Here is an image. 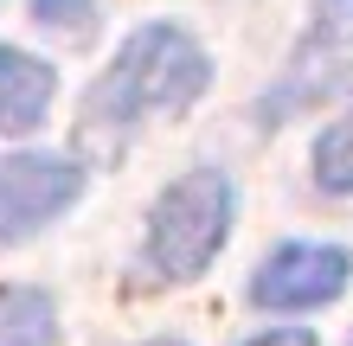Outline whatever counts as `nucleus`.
I'll return each instance as SVG.
<instances>
[{
	"mask_svg": "<svg viewBox=\"0 0 353 346\" xmlns=\"http://www.w3.org/2000/svg\"><path fill=\"white\" fill-rule=\"evenodd\" d=\"M84 193V173L58 154H19L7 180H0V244L32 237L46 218H58L71 199Z\"/></svg>",
	"mask_w": 353,
	"mask_h": 346,
	"instance_id": "obj_4",
	"label": "nucleus"
},
{
	"mask_svg": "<svg viewBox=\"0 0 353 346\" xmlns=\"http://www.w3.org/2000/svg\"><path fill=\"white\" fill-rule=\"evenodd\" d=\"M148 346H186V340H148Z\"/></svg>",
	"mask_w": 353,
	"mask_h": 346,
	"instance_id": "obj_10",
	"label": "nucleus"
},
{
	"mask_svg": "<svg viewBox=\"0 0 353 346\" xmlns=\"http://www.w3.org/2000/svg\"><path fill=\"white\" fill-rule=\"evenodd\" d=\"M205 84H212V58L193 45V32L154 19V26L129 32L116 65L84 96V141L116 148L141 116H180L186 103H199Z\"/></svg>",
	"mask_w": 353,
	"mask_h": 346,
	"instance_id": "obj_1",
	"label": "nucleus"
},
{
	"mask_svg": "<svg viewBox=\"0 0 353 346\" xmlns=\"http://www.w3.org/2000/svg\"><path fill=\"white\" fill-rule=\"evenodd\" d=\"M32 13H39V26H84V19L97 13V0H32Z\"/></svg>",
	"mask_w": 353,
	"mask_h": 346,
	"instance_id": "obj_8",
	"label": "nucleus"
},
{
	"mask_svg": "<svg viewBox=\"0 0 353 346\" xmlns=\"http://www.w3.org/2000/svg\"><path fill=\"white\" fill-rule=\"evenodd\" d=\"M0 346H58V308L46 289L26 282L0 289Z\"/></svg>",
	"mask_w": 353,
	"mask_h": 346,
	"instance_id": "obj_6",
	"label": "nucleus"
},
{
	"mask_svg": "<svg viewBox=\"0 0 353 346\" xmlns=\"http://www.w3.org/2000/svg\"><path fill=\"white\" fill-rule=\"evenodd\" d=\"M347 276H353V263L334 244H283L251 276V301L257 308H283V314L289 308H321V301H334L347 289Z\"/></svg>",
	"mask_w": 353,
	"mask_h": 346,
	"instance_id": "obj_3",
	"label": "nucleus"
},
{
	"mask_svg": "<svg viewBox=\"0 0 353 346\" xmlns=\"http://www.w3.org/2000/svg\"><path fill=\"white\" fill-rule=\"evenodd\" d=\"M225 231H232V180L219 167H193L148 212V263L168 282H186L219 257Z\"/></svg>",
	"mask_w": 353,
	"mask_h": 346,
	"instance_id": "obj_2",
	"label": "nucleus"
},
{
	"mask_svg": "<svg viewBox=\"0 0 353 346\" xmlns=\"http://www.w3.org/2000/svg\"><path fill=\"white\" fill-rule=\"evenodd\" d=\"M251 346H321L308 327H283V334H263V340H251Z\"/></svg>",
	"mask_w": 353,
	"mask_h": 346,
	"instance_id": "obj_9",
	"label": "nucleus"
},
{
	"mask_svg": "<svg viewBox=\"0 0 353 346\" xmlns=\"http://www.w3.org/2000/svg\"><path fill=\"white\" fill-rule=\"evenodd\" d=\"M315 180L327 193H353V109L334 122V129H321V141H315Z\"/></svg>",
	"mask_w": 353,
	"mask_h": 346,
	"instance_id": "obj_7",
	"label": "nucleus"
},
{
	"mask_svg": "<svg viewBox=\"0 0 353 346\" xmlns=\"http://www.w3.org/2000/svg\"><path fill=\"white\" fill-rule=\"evenodd\" d=\"M52 90H58V77H52L46 58H32L19 45H0V129L7 135L39 129L46 109H52Z\"/></svg>",
	"mask_w": 353,
	"mask_h": 346,
	"instance_id": "obj_5",
	"label": "nucleus"
}]
</instances>
